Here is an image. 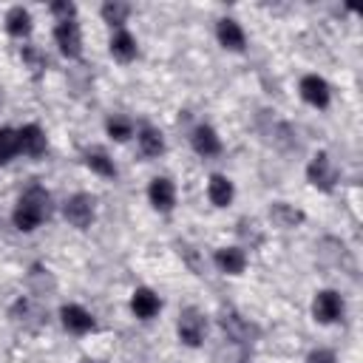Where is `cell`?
<instances>
[{
	"instance_id": "obj_1",
	"label": "cell",
	"mask_w": 363,
	"mask_h": 363,
	"mask_svg": "<svg viewBox=\"0 0 363 363\" xmlns=\"http://www.w3.org/2000/svg\"><path fill=\"white\" fill-rule=\"evenodd\" d=\"M48 213H51V199H48V193H45L40 184H31V187L17 199L11 218H14V227H17V230L31 233V230H37V227L48 218Z\"/></svg>"
},
{
	"instance_id": "obj_2",
	"label": "cell",
	"mask_w": 363,
	"mask_h": 363,
	"mask_svg": "<svg viewBox=\"0 0 363 363\" xmlns=\"http://www.w3.org/2000/svg\"><path fill=\"white\" fill-rule=\"evenodd\" d=\"M306 179H309V184L312 187H318V190H323V193H329V190H335V182H337V170H335V164H332V159H329V153H315L312 156V162H309V167H306Z\"/></svg>"
},
{
	"instance_id": "obj_3",
	"label": "cell",
	"mask_w": 363,
	"mask_h": 363,
	"mask_svg": "<svg viewBox=\"0 0 363 363\" xmlns=\"http://www.w3.org/2000/svg\"><path fill=\"white\" fill-rule=\"evenodd\" d=\"M176 329H179V340H182V343H187V346H199V343L204 340L207 320H204V315H201L199 309L187 306V309H182Z\"/></svg>"
},
{
	"instance_id": "obj_4",
	"label": "cell",
	"mask_w": 363,
	"mask_h": 363,
	"mask_svg": "<svg viewBox=\"0 0 363 363\" xmlns=\"http://www.w3.org/2000/svg\"><path fill=\"white\" fill-rule=\"evenodd\" d=\"M62 216H65V221H68L71 227H77V230L91 227V221H94V199H91L88 193L71 196V199L65 201V207H62Z\"/></svg>"
},
{
	"instance_id": "obj_5",
	"label": "cell",
	"mask_w": 363,
	"mask_h": 363,
	"mask_svg": "<svg viewBox=\"0 0 363 363\" xmlns=\"http://www.w3.org/2000/svg\"><path fill=\"white\" fill-rule=\"evenodd\" d=\"M312 315H315V320H320V323H335V320H340V315H343V301H340V295L332 292V289L318 292V295H315V303H312Z\"/></svg>"
},
{
	"instance_id": "obj_6",
	"label": "cell",
	"mask_w": 363,
	"mask_h": 363,
	"mask_svg": "<svg viewBox=\"0 0 363 363\" xmlns=\"http://www.w3.org/2000/svg\"><path fill=\"white\" fill-rule=\"evenodd\" d=\"M54 40H57L60 51H62L68 60H77V57L82 54V37H79V26H77L74 20L60 23V26L54 28Z\"/></svg>"
},
{
	"instance_id": "obj_7",
	"label": "cell",
	"mask_w": 363,
	"mask_h": 363,
	"mask_svg": "<svg viewBox=\"0 0 363 363\" xmlns=\"http://www.w3.org/2000/svg\"><path fill=\"white\" fill-rule=\"evenodd\" d=\"M11 318H14L20 326H26V329H40L48 315H45V309H43L40 303H34V301H28V298H20V301L11 306Z\"/></svg>"
},
{
	"instance_id": "obj_8",
	"label": "cell",
	"mask_w": 363,
	"mask_h": 363,
	"mask_svg": "<svg viewBox=\"0 0 363 363\" xmlns=\"http://www.w3.org/2000/svg\"><path fill=\"white\" fill-rule=\"evenodd\" d=\"M17 145H20V150L26 153V156H31V159H37V156H43L45 153V133H43V128L40 125H23L20 130H17Z\"/></svg>"
},
{
	"instance_id": "obj_9",
	"label": "cell",
	"mask_w": 363,
	"mask_h": 363,
	"mask_svg": "<svg viewBox=\"0 0 363 363\" xmlns=\"http://www.w3.org/2000/svg\"><path fill=\"white\" fill-rule=\"evenodd\" d=\"M147 199H150V204H153L156 210L170 213V210H173V204H176V187H173V182H170V179H164V176L153 179V182H150V187H147Z\"/></svg>"
},
{
	"instance_id": "obj_10",
	"label": "cell",
	"mask_w": 363,
	"mask_h": 363,
	"mask_svg": "<svg viewBox=\"0 0 363 363\" xmlns=\"http://www.w3.org/2000/svg\"><path fill=\"white\" fill-rule=\"evenodd\" d=\"M60 318H62V326L68 329V332H74V335H85V332H91L96 323H94V318H91V312H85L82 306H77V303H65L62 309H60Z\"/></svg>"
},
{
	"instance_id": "obj_11",
	"label": "cell",
	"mask_w": 363,
	"mask_h": 363,
	"mask_svg": "<svg viewBox=\"0 0 363 363\" xmlns=\"http://www.w3.org/2000/svg\"><path fill=\"white\" fill-rule=\"evenodd\" d=\"M301 96L312 108H326L329 105V85H326V79H320L318 74H306L301 79Z\"/></svg>"
},
{
	"instance_id": "obj_12",
	"label": "cell",
	"mask_w": 363,
	"mask_h": 363,
	"mask_svg": "<svg viewBox=\"0 0 363 363\" xmlns=\"http://www.w3.org/2000/svg\"><path fill=\"white\" fill-rule=\"evenodd\" d=\"M213 261H216V267H218L221 272H227V275H241L244 267H247V252H244L241 247H221V250H216Z\"/></svg>"
},
{
	"instance_id": "obj_13",
	"label": "cell",
	"mask_w": 363,
	"mask_h": 363,
	"mask_svg": "<svg viewBox=\"0 0 363 363\" xmlns=\"http://www.w3.org/2000/svg\"><path fill=\"white\" fill-rule=\"evenodd\" d=\"M130 309H133L136 318L147 320V318H153V315L162 309V301H159V295H156L153 289L139 286V289H133V295H130Z\"/></svg>"
},
{
	"instance_id": "obj_14",
	"label": "cell",
	"mask_w": 363,
	"mask_h": 363,
	"mask_svg": "<svg viewBox=\"0 0 363 363\" xmlns=\"http://www.w3.org/2000/svg\"><path fill=\"white\" fill-rule=\"evenodd\" d=\"M221 329L227 332V337H233L235 343H250V337L255 335V326L247 323L241 315H235L233 309L221 312Z\"/></svg>"
},
{
	"instance_id": "obj_15",
	"label": "cell",
	"mask_w": 363,
	"mask_h": 363,
	"mask_svg": "<svg viewBox=\"0 0 363 363\" xmlns=\"http://www.w3.org/2000/svg\"><path fill=\"white\" fill-rule=\"evenodd\" d=\"M216 37H218V43H221L224 48H230V51H244V45H247V37H244L241 26H238L235 20H230V17L218 20Z\"/></svg>"
},
{
	"instance_id": "obj_16",
	"label": "cell",
	"mask_w": 363,
	"mask_h": 363,
	"mask_svg": "<svg viewBox=\"0 0 363 363\" xmlns=\"http://www.w3.org/2000/svg\"><path fill=\"white\" fill-rule=\"evenodd\" d=\"M190 142H193V150H196L199 156H218V153H221V139H218V133H216L210 125H199V128L193 130Z\"/></svg>"
},
{
	"instance_id": "obj_17",
	"label": "cell",
	"mask_w": 363,
	"mask_h": 363,
	"mask_svg": "<svg viewBox=\"0 0 363 363\" xmlns=\"http://www.w3.org/2000/svg\"><path fill=\"white\" fill-rule=\"evenodd\" d=\"M269 218H272L275 227H284V230H292V227L303 224V213L295 204H286V201H272L269 204Z\"/></svg>"
},
{
	"instance_id": "obj_18",
	"label": "cell",
	"mask_w": 363,
	"mask_h": 363,
	"mask_svg": "<svg viewBox=\"0 0 363 363\" xmlns=\"http://www.w3.org/2000/svg\"><path fill=\"white\" fill-rule=\"evenodd\" d=\"M6 31L11 37H28L31 34V14L23 6H11L6 11Z\"/></svg>"
},
{
	"instance_id": "obj_19",
	"label": "cell",
	"mask_w": 363,
	"mask_h": 363,
	"mask_svg": "<svg viewBox=\"0 0 363 363\" xmlns=\"http://www.w3.org/2000/svg\"><path fill=\"white\" fill-rule=\"evenodd\" d=\"M111 54H113V60H119V62H130V60L136 57V40H133L125 28H116L113 37H111Z\"/></svg>"
},
{
	"instance_id": "obj_20",
	"label": "cell",
	"mask_w": 363,
	"mask_h": 363,
	"mask_svg": "<svg viewBox=\"0 0 363 363\" xmlns=\"http://www.w3.org/2000/svg\"><path fill=\"white\" fill-rule=\"evenodd\" d=\"M207 196H210V201L216 204V207H227L230 201H233V182L227 179V176H210V182H207Z\"/></svg>"
},
{
	"instance_id": "obj_21",
	"label": "cell",
	"mask_w": 363,
	"mask_h": 363,
	"mask_svg": "<svg viewBox=\"0 0 363 363\" xmlns=\"http://www.w3.org/2000/svg\"><path fill=\"white\" fill-rule=\"evenodd\" d=\"M28 286H31L34 295H51L57 289V281H54V275L48 269H43L40 264H34L31 272H28Z\"/></svg>"
},
{
	"instance_id": "obj_22",
	"label": "cell",
	"mask_w": 363,
	"mask_h": 363,
	"mask_svg": "<svg viewBox=\"0 0 363 363\" xmlns=\"http://www.w3.org/2000/svg\"><path fill=\"white\" fill-rule=\"evenodd\" d=\"M318 255H320V261L323 264H340V261H349V252H346V247L337 241V238H323L320 244H318Z\"/></svg>"
},
{
	"instance_id": "obj_23",
	"label": "cell",
	"mask_w": 363,
	"mask_h": 363,
	"mask_svg": "<svg viewBox=\"0 0 363 363\" xmlns=\"http://www.w3.org/2000/svg\"><path fill=\"white\" fill-rule=\"evenodd\" d=\"M139 147H142L145 156H159V153L164 150V139H162V133H159L156 128L145 125V128L139 130Z\"/></svg>"
},
{
	"instance_id": "obj_24",
	"label": "cell",
	"mask_w": 363,
	"mask_h": 363,
	"mask_svg": "<svg viewBox=\"0 0 363 363\" xmlns=\"http://www.w3.org/2000/svg\"><path fill=\"white\" fill-rule=\"evenodd\" d=\"M128 14H130V6H128V3H119V0L105 3V6H102V20H105L108 26L122 28V26H125V20H128Z\"/></svg>"
},
{
	"instance_id": "obj_25",
	"label": "cell",
	"mask_w": 363,
	"mask_h": 363,
	"mask_svg": "<svg viewBox=\"0 0 363 363\" xmlns=\"http://www.w3.org/2000/svg\"><path fill=\"white\" fill-rule=\"evenodd\" d=\"M85 164H88L94 173L105 176V179H113V176H116V167H113V162H111L105 153H99V150H91V153H85Z\"/></svg>"
},
{
	"instance_id": "obj_26",
	"label": "cell",
	"mask_w": 363,
	"mask_h": 363,
	"mask_svg": "<svg viewBox=\"0 0 363 363\" xmlns=\"http://www.w3.org/2000/svg\"><path fill=\"white\" fill-rule=\"evenodd\" d=\"M17 153H20V145H17V130H11V128H0V164L11 162Z\"/></svg>"
},
{
	"instance_id": "obj_27",
	"label": "cell",
	"mask_w": 363,
	"mask_h": 363,
	"mask_svg": "<svg viewBox=\"0 0 363 363\" xmlns=\"http://www.w3.org/2000/svg\"><path fill=\"white\" fill-rule=\"evenodd\" d=\"M105 128H108V136L116 139V142H125V139L133 136V125H130V119H125V116H111V119L105 122Z\"/></svg>"
},
{
	"instance_id": "obj_28",
	"label": "cell",
	"mask_w": 363,
	"mask_h": 363,
	"mask_svg": "<svg viewBox=\"0 0 363 363\" xmlns=\"http://www.w3.org/2000/svg\"><path fill=\"white\" fill-rule=\"evenodd\" d=\"M48 9H51V14H54L60 23H68V20H74V14H77V6L68 3V0H57V3H51Z\"/></svg>"
},
{
	"instance_id": "obj_29",
	"label": "cell",
	"mask_w": 363,
	"mask_h": 363,
	"mask_svg": "<svg viewBox=\"0 0 363 363\" xmlns=\"http://www.w3.org/2000/svg\"><path fill=\"white\" fill-rule=\"evenodd\" d=\"M238 235L241 238H250L252 244H261V233H258V224L252 218H241L238 221Z\"/></svg>"
},
{
	"instance_id": "obj_30",
	"label": "cell",
	"mask_w": 363,
	"mask_h": 363,
	"mask_svg": "<svg viewBox=\"0 0 363 363\" xmlns=\"http://www.w3.org/2000/svg\"><path fill=\"white\" fill-rule=\"evenodd\" d=\"M306 363H337V357H335V352H329V349H315V352H309Z\"/></svg>"
},
{
	"instance_id": "obj_31",
	"label": "cell",
	"mask_w": 363,
	"mask_h": 363,
	"mask_svg": "<svg viewBox=\"0 0 363 363\" xmlns=\"http://www.w3.org/2000/svg\"><path fill=\"white\" fill-rule=\"evenodd\" d=\"M23 60H26V62H31L34 68H40V65L45 62V60H43V57H40V54L31 48V45H26V48H23Z\"/></svg>"
},
{
	"instance_id": "obj_32",
	"label": "cell",
	"mask_w": 363,
	"mask_h": 363,
	"mask_svg": "<svg viewBox=\"0 0 363 363\" xmlns=\"http://www.w3.org/2000/svg\"><path fill=\"white\" fill-rule=\"evenodd\" d=\"M85 363H96V360H85Z\"/></svg>"
}]
</instances>
